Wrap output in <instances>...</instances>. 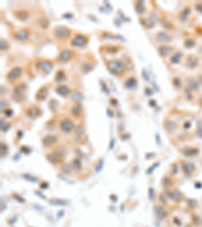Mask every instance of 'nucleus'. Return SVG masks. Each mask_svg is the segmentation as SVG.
Wrapping results in <instances>:
<instances>
[{
  "mask_svg": "<svg viewBox=\"0 0 202 227\" xmlns=\"http://www.w3.org/2000/svg\"><path fill=\"white\" fill-rule=\"evenodd\" d=\"M27 86L24 84V83H20V84L16 85L13 88L11 97H12V99L15 102H22L24 101L25 97H27Z\"/></svg>",
  "mask_w": 202,
  "mask_h": 227,
  "instance_id": "f257e3e1",
  "label": "nucleus"
},
{
  "mask_svg": "<svg viewBox=\"0 0 202 227\" xmlns=\"http://www.w3.org/2000/svg\"><path fill=\"white\" fill-rule=\"evenodd\" d=\"M106 65H107L108 71L110 72L112 75H114V76L122 75L125 70V64L121 61H118V60H110V61L107 62Z\"/></svg>",
  "mask_w": 202,
  "mask_h": 227,
  "instance_id": "f03ea898",
  "label": "nucleus"
},
{
  "mask_svg": "<svg viewBox=\"0 0 202 227\" xmlns=\"http://www.w3.org/2000/svg\"><path fill=\"white\" fill-rule=\"evenodd\" d=\"M36 68L39 70V72L44 74H49L51 73V71L53 70L54 65L53 63L49 60H44V59H39L36 62Z\"/></svg>",
  "mask_w": 202,
  "mask_h": 227,
  "instance_id": "7ed1b4c3",
  "label": "nucleus"
},
{
  "mask_svg": "<svg viewBox=\"0 0 202 227\" xmlns=\"http://www.w3.org/2000/svg\"><path fill=\"white\" fill-rule=\"evenodd\" d=\"M53 33L58 39H66L71 36V30L64 25H58L54 28Z\"/></svg>",
  "mask_w": 202,
  "mask_h": 227,
  "instance_id": "20e7f679",
  "label": "nucleus"
},
{
  "mask_svg": "<svg viewBox=\"0 0 202 227\" xmlns=\"http://www.w3.org/2000/svg\"><path fill=\"white\" fill-rule=\"evenodd\" d=\"M88 42V37L83 34H76L74 36V39H72L71 45L75 48H82L85 47Z\"/></svg>",
  "mask_w": 202,
  "mask_h": 227,
  "instance_id": "39448f33",
  "label": "nucleus"
},
{
  "mask_svg": "<svg viewBox=\"0 0 202 227\" xmlns=\"http://www.w3.org/2000/svg\"><path fill=\"white\" fill-rule=\"evenodd\" d=\"M60 128L64 133H71L75 129V124L71 119L64 118L60 123Z\"/></svg>",
  "mask_w": 202,
  "mask_h": 227,
  "instance_id": "423d86ee",
  "label": "nucleus"
},
{
  "mask_svg": "<svg viewBox=\"0 0 202 227\" xmlns=\"http://www.w3.org/2000/svg\"><path fill=\"white\" fill-rule=\"evenodd\" d=\"M73 51L72 50H69V48H65V50L61 51L60 54H58V58H57V61L59 63H67L69 62L70 60L73 58Z\"/></svg>",
  "mask_w": 202,
  "mask_h": 227,
  "instance_id": "0eeeda50",
  "label": "nucleus"
},
{
  "mask_svg": "<svg viewBox=\"0 0 202 227\" xmlns=\"http://www.w3.org/2000/svg\"><path fill=\"white\" fill-rule=\"evenodd\" d=\"M14 37L17 39V41H20V42H25L27 41L28 39H30V31L27 30H25V28H19V30H17L16 31H14Z\"/></svg>",
  "mask_w": 202,
  "mask_h": 227,
  "instance_id": "6e6552de",
  "label": "nucleus"
},
{
  "mask_svg": "<svg viewBox=\"0 0 202 227\" xmlns=\"http://www.w3.org/2000/svg\"><path fill=\"white\" fill-rule=\"evenodd\" d=\"M21 74H22V69L21 68L14 67L7 73L6 78H7L8 81H15V80H17L20 76H21Z\"/></svg>",
  "mask_w": 202,
  "mask_h": 227,
  "instance_id": "1a4fd4ad",
  "label": "nucleus"
},
{
  "mask_svg": "<svg viewBox=\"0 0 202 227\" xmlns=\"http://www.w3.org/2000/svg\"><path fill=\"white\" fill-rule=\"evenodd\" d=\"M61 154H59V153H57V151L48 154H47L48 162L52 163V165H58V163H62V160H63V157L61 156Z\"/></svg>",
  "mask_w": 202,
  "mask_h": 227,
  "instance_id": "9d476101",
  "label": "nucleus"
},
{
  "mask_svg": "<svg viewBox=\"0 0 202 227\" xmlns=\"http://www.w3.org/2000/svg\"><path fill=\"white\" fill-rule=\"evenodd\" d=\"M156 39H157L158 42H162V44H167V42H172L173 36L171 34L165 33V31H160V33H157L156 36Z\"/></svg>",
  "mask_w": 202,
  "mask_h": 227,
  "instance_id": "9b49d317",
  "label": "nucleus"
},
{
  "mask_svg": "<svg viewBox=\"0 0 202 227\" xmlns=\"http://www.w3.org/2000/svg\"><path fill=\"white\" fill-rule=\"evenodd\" d=\"M182 171L185 176L190 177L193 174V172L195 171V166L192 163L189 162H182Z\"/></svg>",
  "mask_w": 202,
  "mask_h": 227,
  "instance_id": "f8f14e48",
  "label": "nucleus"
},
{
  "mask_svg": "<svg viewBox=\"0 0 202 227\" xmlns=\"http://www.w3.org/2000/svg\"><path fill=\"white\" fill-rule=\"evenodd\" d=\"M25 113H27V117H30V118H31V119H34V118H36V117L40 116L42 110H40L39 107H36V106H31V107L27 109Z\"/></svg>",
  "mask_w": 202,
  "mask_h": 227,
  "instance_id": "ddd939ff",
  "label": "nucleus"
},
{
  "mask_svg": "<svg viewBox=\"0 0 202 227\" xmlns=\"http://www.w3.org/2000/svg\"><path fill=\"white\" fill-rule=\"evenodd\" d=\"M57 141H58V137L56 135H53V134H48V135L43 137L42 139V143L46 148H50V146L54 145Z\"/></svg>",
  "mask_w": 202,
  "mask_h": 227,
  "instance_id": "4468645a",
  "label": "nucleus"
},
{
  "mask_svg": "<svg viewBox=\"0 0 202 227\" xmlns=\"http://www.w3.org/2000/svg\"><path fill=\"white\" fill-rule=\"evenodd\" d=\"M166 195H167V197L170 198V199H171L172 201H174V202H180L181 199L183 198V194L178 190L167 191Z\"/></svg>",
  "mask_w": 202,
  "mask_h": 227,
  "instance_id": "2eb2a0df",
  "label": "nucleus"
},
{
  "mask_svg": "<svg viewBox=\"0 0 202 227\" xmlns=\"http://www.w3.org/2000/svg\"><path fill=\"white\" fill-rule=\"evenodd\" d=\"M164 128H165L166 131L169 132V133H173V132H175L176 130H177L178 125L174 120L166 119L165 122H164Z\"/></svg>",
  "mask_w": 202,
  "mask_h": 227,
  "instance_id": "dca6fc26",
  "label": "nucleus"
},
{
  "mask_svg": "<svg viewBox=\"0 0 202 227\" xmlns=\"http://www.w3.org/2000/svg\"><path fill=\"white\" fill-rule=\"evenodd\" d=\"M49 95V89L47 86H44V87H40L37 92L36 93V99L37 101H44V100L47 98Z\"/></svg>",
  "mask_w": 202,
  "mask_h": 227,
  "instance_id": "f3484780",
  "label": "nucleus"
},
{
  "mask_svg": "<svg viewBox=\"0 0 202 227\" xmlns=\"http://www.w3.org/2000/svg\"><path fill=\"white\" fill-rule=\"evenodd\" d=\"M56 92L59 94L60 96L66 97V96H68L69 94H70L71 89H70V87H68L67 85H59L56 88Z\"/></svg>",
  "mask_w": 202,
  "mask_h": 227,
  "instance_id": "a211bd4d",
  "label": "nucleus"
},
{
  "mask_svg": "<svg viewBox=\"0 0 202 227\" xmlns=\"http://www.w3.org/2000/svg\"><path fill=\"white\" fill-rule=\"evenodd\" d=\"M13 14L18 20H21V21L27 20L28 17H30V13H28L27 10H24V9H18V10L14 11Z\"/></svg>",
  "mask_w": 202,
  "mask_h": 227,
  "instance_id": "6ab92c4d",
  "label": "nucleus"
},
{
  "mask_svg": "<svg viewBox=\"0 0 202 227\" xmlns=\"http://www.w3.org/2000/svg\"><path fill=\"white\" fill-rule=\"evenodd\" d=\"M155 213H156V215H157V217L160 218V219H164V218H166L167 215H168L166 209L164 208L163 205H156L155 206Z\"/></svg>",
  "mask_w": 202,
  "mask_h": 227,
  "instance_id": "aec40b11",
  "label": "nucleus"
},
{
  "mask_svg": "<svg viewBox=\"0 0 202 227\" xmlns=\"http://www.w3.org/2000/svg\"><path fill=\"white\" fill-rule=\"evenodd\" d=\"M158 51L159 54H160L161 57H163V58H166V57H168L170 53H172L173 51V48L172 47H169V45H161V47L158 48Z\"/></svg>",
  "mask_w": 202,
  "mask_h": 227,
  "instance_id": "412c9836",
  "label": "nucleus"
},
{
  "mask_svg": "<svg viewBox=\"0 0 202 227\" xmlns=\"http://www.w3.org/2000/svg\"><path fill=\"white\" fill-rule=\"evenodd\" d=\"M71 114L74 117H80L83 114V106L80 103H76L71 109Z\"/></svg>",
  "mask_w": 202,
  "mask_h": 227,
  "instance_id": "4be33fe9",
  "label": "nucleus"
},
{
  "mask_svg": "<svg viewBox=\"0 0 202 227\" xmlns=\"http://www.w3.org/2000/svg\"><path fill=\"white\" fill-rule=\"evenodd\" d=\"M71 166H72L73 171L77 172V173L81 172V169H82V168H83L82 162H81V160L79 159V157H75V159L71 162Z\"/></svg>",
  "mask_w": 202,
  "mask_h": 227,
  "instance_id": "5701e85b",
  "label": "nucleus"
},
{
  "mask_svg": "<svg viewBox=\"0 0 202 227\" xmlns=\"http://www.w3.org/2000/svg\"><path fill=\"white\" fill-rule=\"evenodd\" d=\"M71 99H72V101H74L76 103H79V102L82 101L83 99H84V95H83V93L81 91L76 90V91H74L73 93H72Z\"/></svg>",
  "mask_w": 202,
  "mask_h": 227,
  "instance_id": "b1692460",
  "label": "nucleus"
},
{
  "mask_svg": "<svg viewBox=\"0 0 202 227\" xmlns=\"http://www.w3.org/2000/svg\"><path fill=\"white\" fill-rule=\"evenodd\" d=\"M137 81L134 77H129L125 82V87H126L128 89H134L137 87Z\"/></svg>",
  "mask_w": 202,
  "mask_h": 227,
  "instance_id": "393cba45",
  "label": "nucleus"
},
{
  "mask_svg": "<svg viewBox=\"0 0 202 227\" xmlns=\"http://www.w3.org/2000/svg\"><path fill=\"white\" fill-rule=\"evenodd\" d=\"M66 79H67V77H66V74L65 72L63 70H59L57 72L56 76H55V82L56 83H61V82H64L66 81Z\"/></svg>",
  "mask_w": 202,
  "mask_h": 227,
  "instance_id": "a878e982",
  "label": "nucleus"
},
{
  "mask_svg": "<svg viewBox=\"0 0 202 227\" xmlns=\"http://www.w3.org/2000/svg\"><path fill=\"white\" fill-rule=\"evenodd\" d=\"M182 154H184L185 157H193L197 154V149L196 148H184L182 149Z\"/></svg>",
  "mask_w": 202,
  "mask_h": 227,
  "instance_id": "bb28decb",
  "label": "nucleus"
},
{
  "mask_svg": "<svg viewBox=\"0 0 202 227\" xmlns=\"http://www.w3.org/2000/svg\"><path fill=\"white\" fill-rule=\"evenodd\" d=\"M182 56H183V54H182L181 51H177V53H175L171 57V58H170V63H171V64H173V65L178 64V63L181 61Z\"/></svg>",
  "mask_w": 202,
  "mask_h": 227,
  "instance_id": "cd10ccee",
  "label": "nucleus"
},
{
  "mask_svg": "<svg viewBox=\"0 0 202 227\" xmlns=\"http://www.w3.org/2000/svg\"><path fill=\"white\" fill-rule=\"evenodd\" d=\"M37 23H39V25L42 28H44V30H47V28L49 27V25H50V20H49L47 17L43 16V17H40L39 20H37Z\"/></svg>",
  "mask_w": 202,
  "mask_h": 227,
  "instance_id": "c85d7f7f",
  "label": "nucleus"
},
{
  "mask_svg": "<svg viewBox=\"0 0 202 227\" xmlns=\"http://www.w3.org/2000/svg\"><path fill=\"white\" fill-rule=\"evenodd\" d=\"M72 171H73V169H72L71 163H63V165L61 166V172H62L63 174L70 175L72 174Z\"/></svg>",
  "mask_w": 202,
  "mask_h": 227,
  "instance_id": "c756f323",
  "label": "nucleus"
},
{
  "mask_svg": "<svg viewBox=\"0 0 202 227\" xmlns=\"http://www.w3.org/2000/svg\"><path fill=\"white\" fill-rule=\"evenodd\" d=\"M135 11H137V13L140 14V15H143V14L146 12V7L144 6L143 1H138L137 3H135Z\"/></svg>",
  "mask_w": 202,
  "mask_h": 227,
  "instance_id": "7c9ffc66",
  "label": "nucleus"
},
{
  "mask_svg": "<svg viewBox=\"0 0 202 227\" xmlns=\"http://www.w3.org/2000/svg\"><path fill=\"white\" fill-rule=\"evenodd\" d=\"M162 186H163L166 190H168V189H170L172 187V180L168 177H164L163 180H162Z\"/></svg>",
  "mask_w": 202,
  "mask_h": 227,
  "instance_id": "2f4dec72",
  "label": "nucleus"
},
{
  "mask_svg": "<svg viewBox=\"0 0 202 227\" xmlns=\"http://www.w3.org/2000/svg\"><path fill=\"white\" fill-rule=\"evenodd\" d=\"M50 203L52 204V205L64 206V205H67L69 202H68V201H66V200H61V199H51Z\"/></svg>",
  "mask_w": 202,
  "mask_h": 227,
  "instance_id": "473e14b6",
  "label": "nucleus"
},
{
  "mask_svg": "<svg viewBox=\"0 0 202 227\" xmlns=\"http://www.w3.org/2000/svg\"><path fill=\"white\" fill-rule=\"evenodd\" d=\"M197 65V59L195 58V57H188V59H187V66H188L189 68H194L195 66Z\"/></svg>",
  "mask_w": 202,
  "mask_h": 227,
  "instance_id": "72a5a7b5",
  "label": "nucleus"
},
{
  "mask_svg": "<svg viewBox=\"0 0 202 227\" xmlns=\"http://www.w3.org/2000/svg\"><path fill=\"white\" fill-rule=\"evenodd\" d=\"M93 68H94V66L92 65V64H90V63H85V64L82 66V70H83V72H84L85 74H87V73H89V72H91L92 70H93Z\"/></svg>",
  "mask_w": 202,
  "mask_h": 227,
  "instance_id": "f704fd0d",
  "label": "nucleus"
},
{
  "mask_svg": "<svg viewBox=\"0 0 202 227\" xmlns=\"http://www.w3.org/2000/svg\"><path fill=\"white\" fill-rule=\"evenodd\" d=\"M75 133H76L77 136L83 135V133H84V126L82 124L77 125V127H75Z\"/></svg>",
  "mask_w": 202,
  "mask_h": 227,
  "instance_id": "c9c22d12",
  "label": "nucleus"
},
{
  "mask_svg": "<svg viewBox=\"0 0 202 227\" xmlns=\"http://www.w3.org/2000/svg\"><path fill=\"white\" fill-rule=\"evenodd\" d=\"M0 50L2 51L9 50V44H8L7 41H5V39H1L0 41Z\"/></svg>",
  "mask_w": 202,
  "mask_h": 227,
  "instance_id": "e433bc0d",
  "label": "nucleus"
},
{
  "mask_svg": "<svg viewBox=\"0 0 202 227\" xmlns=\"http://www.w3.org/2000/svg\"><path fill=\"white\" fill-rule=\"evenodd\" d=\"M188 86L190 87V89H193V90H195V89L198 88V81H196V80L194 79H190L188 81Z\"/></svg>",
  "mask_w": 202,
  "mask_h": 227,
  "instance_id": "4c0bfd02",
  "label": "nucleus"
},
{
  "mask_svg": "<svg viewBox=\"0 0 202 227\" xmlns=\"http://www.w3.org/2000/svg\"><path fill=\"white\" fill-rule=\"evenodd\" d=\"M105 51L109 54H115L118 51V48L115 47V45H107V47H105Z\"/></svg>",
  "mask_w": 202,
  "mask_h": 227,
  "instance_id": "58836bf2",
  "label": "nucleus"
},
{
  "mask_svg": "<svg viewBox=\"0 0 202 227\" xmlns=\"http://www.w3.org/2000/svg\"><path fill=\"white\" fill-rule=\"evenodd\" d=\"M49 105H50V108L52 109V110L56 111V109L59 107L60 104H59V102H58L57 100L53 99V100H51V101H50V104H49Z\"/></svg>",
  "mask_w": 202,
  "mask_h": 227,
  "instance_id": "ea45409f",
  "label": "nucleus"
},
{
  "mask_svg": "<svg viewBox=\"0 0 202 227\" xmlns=\"http://www.w3.org/2000/svg\"><path fill=\"white\" fill-rule=\"evenodd\" d=\"M10 127V124L8 123L7 121H5V120L2 119L1 120V130L2 131H7L8 128Z\"/></svg>",
  "mask_w": 202,
  "mask_h": 227,
  "instance_id": "a19ab883",
  "label": "nucleus"
},
{
  "mask_svg": "<svg viewBox=\"0 0 202 227\" xmlns=\"http://www.w3.org/2000/svg\"><path fill=\"white\" fill-rule=\"evenodd\" d=\"M190 12V9H189V8H185V9H184L183 10V13H182L181 14V17H180V19H181V20H185V19L187 18V15H188V13Z\"/></svg>",
  "mask_w": 202,
  "mask_h": 227,
  "instance_id": "79ce46f5",
  "label": "nucleus"
},
{
  "mask_svg": "<svg viewBox=\"0 0 202 227\" xmlns=\"http://www.w3.org/2000/svg\"><path fill=\"white\" fill-rule=\"evenodd\" d=\"M7 151H8L7 145H3V143H1V157H3L6 156Z\"/></svg>",
  "mask_w": 202,
  "mask_h": 227,
  "instance_id": "37998d69",
  "label": "nucleus"
},
{
  "mask_svg": "<svg viewBox=\"0 0 202 227\" xmlns=\"http://www.w3.org/2000/svg\"><path fill=\"white\" fill-rule=\"evenodd\" d=\"M22 177L25 178V180L30 181V182H37V178H36V177H31L30 175L24 174V175H22Z\"/></svg>",
  "mask_w": 202,
  "mask_h": 227,
  "instance_id": "c03bdc74",
  "label": "nucleus"
},
{
  "mask_svg": "<svg viewBox=\"0 0 202 227\" xmlns=\"http://www.w3.org/2000/svg\"><path fill=\"white\" fill-rule=\"evenodd\" d=\"M149 198L151 201H154V199H155V190L153 188L149 189Z\"/></svg>",
  "mask_w": 202,
  "mask_h": 227,
  "instance_id": "a18cd8bd",
  "label": "nucleus"
},
{
  "mask_svg": "<svg viewBox=\"0 0 202 227\" xmlns=\"http://www.w3.org/2000/svg\"><path fill=\"white\" fill-rule=\"evenodd\" d=\"M194 45H195V42H194L193 39H187V41L185 42V47L186 48H192Z\"/></svg>",
  "mask_w": 202,
  "mask_h": 227,
  "instance_id": "49530a36",
  "label": "nucleus"
},
{
  "mask_svg": "<svg viewBox=\"0 0 202 227\" xmlns=\"http://www.w3.org/2000/svg\"><path fill=\"white\" fill-rule=\"evenodd\" d=\"M4 114L7 117H11L13 115V111L11 110V109H4Z\"/></svg>",
  "mask_w": 202,
  "mask_h": 227,
  "instance_id": "de8ad7c7",
  "label": "nucleus"
},
{
  "mask_svg": "<svg viewBox=\"0 0 202 227\" xmlns=\"http://www.w3.org/2000/svg\"><path fill=\"white\" fill-rule=\"evenodd\" d=\"M180 82L181 81H180V79H179V78H174V79H173V85L176 86V87H180V85H181Z\"/></svg>",
  "mask_w": 202,
  "mask_h": 227,
  "instance_id": "09e8293b",
  "label": "nucleus"
},
{
  "mask_svg": "<svg viewBox=\"0 0 202 227\" xmlns=\"http://www.w3.org/2000/svg\"><path fill=\"white\" fill-rule=\"evenodd\" d=\"M160 201H161V203L164 204V205H165V204H167V198H166V195L165 194H161L160 195Z\"/></svg>",
  "mask_w": 202,
  "mask_h": 227,
  "instance_id": "8fccbe9b",
  "label": "nucleus"
},
{
  "mask_svg": "<svg viewBox=\"0 0 202 227\" xmlns=\"http://www.w3.org/2000/svg\"><path fill=\"white\" fill-rule=\"evenodd\" d=\"M171 23H170V22H168V21H165V20H164L163 21V26L164 27H165V28H168V30H172V28H173V26H171Z\"/></svg>",
  "mask_w": 202,
  "mask_h": 227,
  "instance_id": "3c124183",
  "label": "nucleus"
},
{
  "mask_svg": "<svg viewBox=\"0 0 202 227\" xmlns=\"http://www.w3.org/2000/svg\"><path fill=\"white\" fill-rule=\"evenodd\" d=\"M177 165H176V163H174V165H173L172 166V172H171V173H172V175H173V176H175V175L176 174H177Z\"/></svg>",
  "mask_w": 202,
  "mask_h": 227,
  "instance_id": "603ef678",
  "label": "nucleus"
},
{
  "mask_svg": "<svg viewBox=\"0 0 202 227\" xmlns=\"http://www.w3.org/2000/svg\"><path fill=\"white\" fill-rule=\"evenodd\" d=\"M100 85L102 86V88H103V91H104V92H106V93H108V89H107V86L105 85V83L103 82V81H101V82H100Z\"/></svg>",
  "mask_w": 202,
  "mask_h": 227,
  "instance_id": "864d4df0",
  "label": "nucleus"
},
{
  "mask_svg": "<svg viewBox=\"0 0 202 227\" xmlns=\"http://www.w3.org/2000/svg\"><path fill=\"white\" fill-rule=\"evenodd\" d=\"M102 166H103V160H101L100 162H99V163H98L97 168H96V172H97V173H98V172L100 171V169H102Z\"/></svg>",
  "mask_w": 202,
  "mask_h": 227,
  "instance_id": "5fc2aeb1",
  "label": "nucleus"
},
{
  "mask_svg": "<svg viewBox=\"0 0 202 227\" xmlns=\"http://www.w3.org/2000/svg\"><path fill=\"white\" fill-rule=\"evenodd\" d=\"M8 105V103H7V101L6 100H3V99H1V108L3 109V108H5L6 106Z\"/></svg>",
  "mask_w": 202,
  "mask_h": 227,
  "instance_id": "6e6d98bb",
  "label": "nucleus"
},
{
  "mask_svg": "<svg viewBox=\"0 0 202 227\" xmlns=\"http://www.w3.org/2000/svg\"><path fill=\"white\" fill-rule=\"evenodd\" d=\"M188 205L190 207H195L196 206V202L194 200H188Z\"/></svg>",
  "mask_w": 202,
  "mask_h": 227,
  "instance_id": "4d7b16f0",
  "label": "nucleus"
},
{
  "mask_svg": "<svg viewBox=\"0 0 202 227\" xmlns=\"http://www.w3.org/2000/svg\"><path fill=\"white\" fill-rule=\"evenodd\" d=\"M159 165H160V163H155V165H154V166H152V168L148 169V174H151V173H152V172H153V169H154L156 168V166H158Z\"/></svg>",
  "mask_w": 202,
  "mask_h": 227,
  "instance_id": "13d9d810",
  "label": "nucleus"
},
{
  "mask_svg": "<svg viewBox=\"0 0 202 227\" xmlns=\"http://www.w3.org/2000/svg\"><path fill=\"white\" fill-rule=\"evenodd\" d=\"M143 76H144V78L146 79V81H150V78H149L148 74H147L146 70H143Z\"/></svg>",
  "mask_w": 202,
  "mask_h": 227,
  "instance_id": "bf43d9fd",
  "label": "nucleus"
},
{
  "mask_svg": "<svg viewBox=\"0 0 202 227\" xmlns=\"http://www.w3.org/2000/svg\"><path fill=\"white\" fill-rule=\"evenodd\" d=\"M63 17H64V18H72V17H73V14L72 13H64L63 14Z\"/></svg>",
  "mask_w": 202,
  "mask_h": 227,
  "instance_id": "052dcab7",
  "label": "nucleus"
},
{
  "mask_svg": "<svg viewBox=\"0 0 202 227\" xmlns=\"http://www.w3.org/2000/svg\"><path fill=\"white\" fill-rule=\"evenodd\" d=\"M146 94H147L148 96H152V95H153V92L151 91V89L146 88Z\"/></svg>",
  "mask_w": 202,
  "mask_h": 227,
  "instance_id": "680f3d73",
  "label": "nucleus"
},
{
  "mask_svg": "<svg viewBox=\"0 0 202 227\" xmlns=\"http://www.w3.org/2000/svg\"><path fill=\"white\" fill-rule=\"evenodd\" d=\"M14 198H15L16 200H18L19 202H22V203L24 202V199H22L21 197H18V196H17V195H14Z\"/></svg>",
  "mask_w": 202,
  "mask_h": 227,
  "instance_id": "e2e57ef3",
  "label": "nucleus"
},
{
  "mask_svg": "<svg viewBox=\"0 0 202 227\" xmlns=\"http://www.w3.org/2000/svg\"><path fill=\"white\" fill-rule=\"evenodd\" d=\"M196 8H197V11L202 12V4H197L196 5Z\"/></svg>",
  "mask_w": 202,
  "mask_h": 227,
  "instance_id": "0e129e2a",
  "label": "nucleus"
},
{
  "mask_svg": "<svg viewBox=\"0 0 202 227\" xmlns=\"http://www.w3.org/2000/svg\"><path fill=\"white\" fill-rule=\"evenodd\" d=\"M149 103H150V104H152L153 106H155V105H156V102H155V101H150Z\"/></svg>",
  "mask_w": 202,
  "mask_h": 227,
  "instance_id": "69168bd1",
  "label": "nucleus"
},
{
  "mask_svg": "<svg viewBox=\"0 0 202 227\" xmlns=\"http://www.w3.org/2000/svg\"><path fill=\"white\" fill-rule=\"evenodd\" d=\"M200 82H201V83H202V76H201V77H200Z\"/></svg>",
  "mask_w": 202,
  "mask_h": 227,
  "instance_id": "338daca9",
  "label": "nucleus"
}]
</instances>
